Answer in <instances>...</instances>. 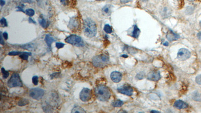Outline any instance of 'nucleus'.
Listing matches in <instances>:
<instances>
[{
    "mask_svg": "<svg viewBox=\"0 0 201 113\" xmlns=\"http://www.w3.org/2000/svg\"><path fill=\"white\" fill-rule=\"evenodd\" d=\"M83 32L87 37H94L97 34V27L96 23L92 19L87 18L85 19L83 22Z\"/></svg>",
    "mask_w": 201,
    "mask_h": 113,
    "instance_id": "1",
    "label": "nucleus"
},
{
    "mask_svg": "<svg viewBox=\"0 0 201 113\" xmlns=\"http://www.w3.org/2000/svg\"><path fill=\"white\" fill-rule=\"evenodd\" d=\"M95 93L97 98L102 102L107 101L111 96L110 91L104 85H99L96 87Z\"/></svg>",
    "mask_w": 201,
    "mask_h": 113,
    "instance_id": "2",
    "label": "nucleus"
},
{
    "mask_svg": "<svg viewBox=\"0 0 201 113\" xmlns=\"http://www.w3.org/2000/svg\"><path fill=\"white\" fill-rule=\"evenodd\" d=\"M109 61V58L105 54L96 56L93 59V64L96 67H103L107 65Z\"/></svg>",
    "mask_w": 201,
    "mask_h": 113,
    "instance_id": "3",
    "label": "nucleus"
},
{
    "mask_svg": "<svg viewBox=\"0 0 201 113\" xmlns=\"http://www.w3.org/2000/svg\"><path fill=\"white\" fill-rule=\"evenodd\" d=\"M65 41L67 43L77 47H83L85 45L83 40L81 37L76 35H72L67 37Z\"/></svg>",
    "mask_w": 201,
    "mask_h": 113,
    "instance_id": "4",
    "label": "nucleus"
},
{
    "mask_svg": "<svg viewBox=\"0 0 201 113\" xmlns=\"http://www.w3.org/2000/svg\"><path fill=\"white\" fill-rule=\"evenodd\" d=\"M8 86L9 87H21L23 83L18 73H13L9 81L8 82Z\"/></svg>",
    "mask_w": 201,
    "mask_h": 113,
    "instance_id": "5",
    "label": "nucleus"
},
{
    "mask_svg": "<svg viewBox=\"0 0 201 113\" xmlns=\"http://www.w3.org/2000/svg\"><path fill=\"white\" fill-rule=\"evenodd\" d=\"M45 94V91L40 88H33L29 91V96L35 100H39L42 98Z\"/></svg>",
    "mask_w": 201,
    "mask_h": 113,
    "instance_id": "6",
    "label": "nucleus"
},
{
    "mask_svg": "<svg viewBox=\"0 0 201 113\" xmlns=\"http://www.w3.org/2000/svg\"><path fill=\"white\" fill-rule=\"evenodd\" d=\"M191 52L185 48H181L177 52V58L179 60L184 61L191 57Z\"/></svg>",
    "mask_w": 201,
    "mask_h": 113,
    "instance_id": "7",
    "label": "nucleus"
},
{
    "mask_svg": "<svg viewBox=\"0 0 201 113\" xmlns=\"http://www.w3.org/2000/svg\"><path fill=\"white\" fill-rule=\"evenodd\" d=\"M92 95V92L90 89L88 88H84L80 93L79 98L83 102H87L90 100Z\"/></svg>",
    "mask_w": 201,
    "mask_h": 113,
    "instance_id": "8",
    "label": "nucleus"
},
{
    "mask_svg": "<svg viewBox=\"0 0 201 113\" xmlns=\"http://www.w3.org/2000/svg\"><path fill=\"white\" fill-rule=\"evenodd\" d=\"M119 93L127 95L128 96H131L133 94V90L132 88L129 85H123L122 87H119L117 89Z\"/></svg>",
    "mask_w": 201,
    "mask_h": 113,
    "instance_id": "9",
    "label": "nucleus"
},
{
    "mask_svg": "<svg viewBox=\"0 0 201 113\" xmlns=\"http://www.w3.org/2000/svg\"><path fill=\"white\" fill-rule=\"evenodd\" d=\"M161 76L158 71H152L147 75V78L151 81H158L161 79Z\"/></svg>",
    "mask_w": 201,
    "mask_h": 113,
    "instance_id": "10",
    "label": "nucleus"
},
{
    "mask_svg": "<svg viewBox=\"0 0 201 113\" xmlns=\"http://www.w3.org/2000/svg\"><path fill=\"white\" fill-rule=\"evenodd\" d=\"M79 22L78 19L76 17L72 18L69 23L68 27L72 30H77L79 28Z\"/></svg>",
    "mask_w": 201,
    "mask_h": 113,
    "instance_id": "11",
    "label": "nucleus"
},
{
    "mask_svg": "<svg viewBox=\"0 0 201 113\" xmlns=\"http://www.w3.org/2000/svg\"><path fill=\"white\" fill-rule=\"evenodd\" d=\"M122 75L120 72L113 71L111 74V78L113 82L118 83L122 80Z\"/></svg>",
    "mask_w": 201,
    "mask_h": 113,
    "instance_id": "12",
    "label": "nucleus"
},
{
    "mask_svg": "<svg viewBox=\"0 0 201 113\" xmlns=\"http://www.w3.org/2000/svg\"><path fill=\"white\" fill-rule=\"evenodd\" d=\"M166 38L170 41H176L179 39V36L177 34L173 32L172 30H169L167 32L166 35Z\"/></svg>",
    "mask_w": 201,
    "mask_h": 113,
    "instance_id": "13",
    "label": "nucleus"
},
{
    "mask_svg": "<svg viewBox=\"0 0 201 113\" xmlns=\"http://www.w3.org/2000/svg\"><path fill=\"white\" fill-rule=\"evenodd\" d=\"M174 107L179 109H183L188 107V104L183 101L177 100L175 103Z\"/></svg>",
    "mask_w": 201,
    "mask_h": 113,
    "instance_id": "14",
    "label": "nucleus"
},
{
    "mask_svg": "<svg viewBox=\"0 0 201 113\" xmlns=\"http://www.w3.org/2000/svg\"><path fill=\"white\" fill-rule=\"evenodd\" d=\"M45 41L47 43L48 47L51 49V46L52 43L56 41V40L51 35H50V34H47L45 36Z\"/></svg>",
    "mask_w": 201,
    "mask_h": 113,
    "instance_id": "15",
    "label": "nucleus"
},
{
    "mask_svg": "<svg viewBox=\"0 0 201 113\" xmlns=\"http://www.w3.org/2000/svg\"><path fill=\"white\" fill-rule=\"evenodd\" d=\"M111 9H112V8H111V5H107L103 8L102 11V13L104 15L106 16H108L111 14Z\"/></svg>",
    "mask_w": 201,
    "mask_h": 113,
    "instance_id": "16",
    "label": "nucleus"
},
{
    "mask_svg": "<svg viewBox=\"0 0 201 113\" xmlns=\"http://www.w3.org/2000/svg\"><path fill=\"white\" fill-rule=\"evenodd\" d=\"M38 21L40 25L43 28L46 29L49 26V23L42 16H40V17L38 19Z\"/></svg>",
    "mask_w": 201,
    "mask_h": 113,
    "instance_id": "17",
    "label": "nucleus"
},
{
    "mask_svg": "<svg viewBox=\"0 0 201 113\" xmlns=\"http://www.w3.org/2000/svg\"><path fill=\"white\" fill-rule=\"evenodd\" d=\"M140 31L139 29L138 28V27L136 25H135L132 36L135 38H137L140 34Z\"/></svg>",
    "mask_w": 201,
    "mask_h": 113,
    "instance_id": "18",
    "label": "nucleus"
},
{
    "mask_svg": "<svg viewBox=\"0 0 201 113\" xmlns=\"http://www.w3.org/2000/svg\"><path fill=\"white\" fill-rule=\"evenodd\" d=\"M72 113H86L85 110L79 106H75L72 111Z\"/></svg>",
    "mask_w": 201,
    "mask_h": 113,
    "instance_id": "19",
    "label": "nucleus"
},
{
    "mask_svg": "<svg viewBox=\"0 0 201 113\" xmlns=\"http://www.w3.org/2000/svg\"><path fill=\"white\" fill-rule=\"evenodd\" d=\"M31 53L30 52H23L20 55V58L24 60H27L29 56H31Z\"/></svg>",
    "mask_w": 201,
    "mask_h": 113,
    "instance_id": "20",
    "label": "nucleus"
},
{
    "mask_svg": "<svg viewBox=\"0 0 201 113\" xmlns=\"http://www.w3.org/2000/svg\"><path fill=\"white\" fill-rule=\"evenodd\" d=\"M123 102H122V101L117 100L113 102L112 104V105L114 107H120L123 105Z\"/></svg>",
    "mask_w": 201,
    "mask_h": 113,
    "instance_id": "21",
    "label": "nucleus"
},
{
    "mask_svg": "<svg viewBox=\"0 0 201 113\" xmlns=\"http://www.w3.org/2000/svg\"><path fill=\"white\" fill-rule=\"evenodd\" d=\"M104 30L107 33H111L112 32V29L111 28V26L109 25V24H106L104 26Z\"/></svg>",
    "mask_w": 201,
    "mask_h": 113,
    "instance_id": "22",
    "label": "nucleus"
},
{
    "mask_svg": "<svg viewBox=\"0 0 201 113\" xmlns=\"http://www.w3.org/2000/svg\"><path fill=\"white\" fill-rule=\"evenodd\" d=\"M25 13H26V15H28V16H30V17H32L35 14V11L32 9H28L26 10Z\"/></svg>",
    "mask_w": 201,
    "mask_h": 113,
    "instance_id": "23",
    "label": "nucleus"
},
{
    "mask_svg": "<svg viewBox=\"0 0 201 113\" xmlns=\"http://www.w3.org/2000/svg\"><path fill=\"white\" fill-rule=\"evenodd\" d=\"M28 103H29V102H28L27 100L25 99V98H22V99H21V100L19 101L18 105L20 106H25L27 104H28Z\"/></svg>",
    "mask_w": 201,
    "mask_h": 113,
    "instance_id": "24",
    "label": "nucleus"
},
{
    "mask_svg": "<svg viewBox=\"0 0 201 113\" xmlns=\"http://www.w3.org/2000/svg\"><path fill=\"white\" fill-rule=\"evenodd\" d=\"M1 71H2L3 78H5V79L7 78L9 76V72L7 71H6L4 67H2V69H1Z\"/></svg>",
    "mask_w": 201,
    "mask_h": 113,
    "instance_id": "25",
    "label": "nucleus"
},
{
    "mask_svg": "<svg viewBox=\"0 0 201 113\" xmlns=\"http://www.w3.org/2000/svg\"><path fill=\"white\" fill-rule=\"evenodd\" d=\"M0 23H1V25L2 27H7L8 26L7 22L5 18H2L1 20H0Z\"/></svg>",
    "mask_w": 201,
    "mask_h": 113,
    "instance_id": "26",
    "label": "nucleus"
},
{
    "mask_svg": "<svg viewBox=\"0 0 201 113\" xmlns=\"http://www.w3.org/2000/svg\"><path fill=\"white\" fill-rule=\"evenodd\" d=\"M23 52H20V51H11L9 53V55L11 56L18 55H20Z\"/></svg>",
    "mask_w": 201,
    "mask_h": 113,
    "instance_id": "27",
    "label": "nucleus"
},
{
    "mask_svg": "<svg viewBox=\"0 0 201 113\" xmlns=\"http://www.w3.org/2000/svg\"><path fill=\"white\" fill-rule=\"evenodd\" d=\"M32 82L33 83L34 85H37L38 83V78L37 76H34L32 78Z\"/></svg>",
    "mask_w": 201,
    "mask_h": 113,
    "instance_id": "28",
    "label": "nucleus"
},
{
    "mask_svg": "<svg viewBox=\"0 0 201 113\" xmlns=\"http://www.w3.org/2000/svg\"><path fill=\"white\" fill-rule=\"evenodd\" d=\"M65 46V44L63 43L57 42L56 43V47H57L58 49H61V48H63Z\"/></svg>",
    "mask_w": 201,
    "mask_h": 113,
    "instance_id": "29",
    "label": "nucleus"
},
{
    "mask_svg": "<svg viewBox=\"0 0 201 113\" xmlns=\"http://www.w3.org/2000/svg\"><path fill=\"white\" fill-rule=\"evenodd\" d=\"M195 82L200 85H201V74L197 76L195 78Z\"/></svg>",
    "mask_w": 201,
    "mask_h": 113,
    "instance_id": "30",
    "label": "nucleus"
},
{
    "mask_svg": "<svg viewBox=\"0 0 201 113\" xmlns=\"http://www.w3.org/2000/svg\"><path fill=\"white\" fill-rule=\"evenodd\" d=\"M59 1L63 5H67L68 3V0H59Z\"/></svg>",
    "mask_w": 201,
    "mask_h": 113,
    "instance_id": "31",
    "label": "nucleus"
},
{
    "mask_svg": "<svg viewBox=\"0 0 201 113\" xmlns=\"http://www.w3.org/2000/svg\"><path fill=\"white\" fill-rule=\"evenodd\" d=\"M132 0H120V2L122 4H126L128 2H131Z\"/></svg>",
    "mask_w": 201,
    "mask_h": 113,
    "instance_id": "32",
    "label": "nucleus"
},
{
    "mask_svg": "<svg viewBox=\"0 0 201 113\" xmlns=\"http://www.w3.org/2000/svg\"><path fill=\"white\" fill-rule=\"evenodd\" d=\"M3 36L4 37V39H6V40H7L8 38V33L6 32H5L4 33H3Z\"/></svg>",
    "mask_w": 201,
    "mask_h": 113,
    "instance_id": "33",
    "label": "nucleus"
},
{
    "mask_svg": "<svg viewBox=\"0 0 201 113\" xmlns=\"http://www.w3.org/2000/svg\"><path fill=\"white\" fill-rule=\"evenodd\" d=\"M0 43L2 45H4L5 44V42H4V41L3 39V36L2 35V33L1 34V41H0Z\"/></svg>",
    "mask_w": 201,
    "mask_h": 113,
    "instance_id": "34",
    "label": "nucleus"
},
{
    "mask_svg": "<svg viewBox=\"0 0 201 113\" xmlns=\"http://www.w3.org/2000/svg\"><path fill=\"white\" fill-rule=\"evenodd\" d=\"M22 1L24 3H32L33 2V0H22Z\"/></svg>",
    "mask_w": 201,
    "mask_h": 113,
    "instance_id": "35",
    "label": "nucleus"
},
{
    "mask_svg": "<svg viewBox=\"0 0 201 113\" xmlns=\"http://www.w3.org/2000/svg\"><path fill=\"white\" fill-rule=\"evenodd\" d=\"M0 4H1V6H3L5 4V2L4 0H0Z\"/></svg>",
    "mask_w": 201,
    "mask_h": 113,
    "instance_id": "36",
    "label": "nucleus"
},
{
    "mask_svg": "<svg viewBox=\"0 0 201 113\" xmlns=\"http://www.w3.org/2000/svg\"><path fill=\"white\" fill-rule=\"evenodd\" d=\"M29 21L30 23H34V24H35V23H36L35 21H34L31 18H29Z\"/></svg>",
    "mask_w": 201,
    "mask_h": 113,
    "instance_id": "37",
    "label": "nucleus"
},
{
    "mask_svg": "<svg viewBox=\"0 0 201 113\" xmlns=\"http://www.w3.org/2000/svg\"><path fill=\"white\" fill-rule=\"evenodd\" d=\"M197 36L198 37V38H199V39H200V40H201V32H199V33L198 34Z\"/></svg>",
    "mask_w": 201,
    "mask_h": 113,
    "instance_id": "38",
    "label": "nucleus"
},
{
    "mask_svg": "<svg viewBox=\"0 0 201 113\" xmlns=\"http://www.w3.org/2000/svg\"><path fill=\"white\" fill-rule=\"evenodd\" d=\"M151 113H159V111H151Z\"/></svg>",
    "mask_w": 201,
    "mask_h": 113,
    "instance_id": "39",
    "label": "nucleus"
},
{
    "mask_svg": "<svg viewBox=\"0 0 201 113\" xmlns=\"http://www.w3.org/2000/svg\"><path fill=\"white\" fill-rule=\"evenodd\" d=\"M188 1H190V2H193V1H195V0H188Z\"/></svg>",
    "mask_w": 201,
    "mask_h": 113,
    "instance_id": "40",
    "label": "nucleus"
},
{
    "mask_svg": "<svg viewBox=\"0 0 201 113\" xmlns=\"http://www.w3.org/2000/svg\"><path fill=\"white\" fill-rule=\"evenodd\" d=\"M142 2H146V1H147L148 0H141Z\"/></svg>",
    "mask_w": 201,
    "mask_h": 113,
    "instance_id": "41",
    "label": "nucleus"
},
{
    "mask_svg": "<svg viewBox=\"0 0 201 113\" xmlns=\"http://www.w3.org/2000/svg\"><path fill=\"white\" fill-rule=\"evenodd\" d=\"M97 1H104V0H97Z\"/></svg>",
    "mask_w": 201,
    "mask_h": 113,
    "instance_id": "42",
    "label": "nucleus"
},
{
    "mask_svg": "<svg viewBox=\"0 0 201 113\" xmlns=\"http://www.w3.org/2000/svg\"><path fill=\"white\" fill-rule=\"evenodd\" d=\"M200 26H201V22H200Z\"/></svg>",
    "mask_w": 201,
    "mask_h": 113,
    "instance_id": "43",
    "label": "nucleus"
}]
</instances>
